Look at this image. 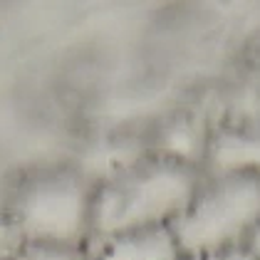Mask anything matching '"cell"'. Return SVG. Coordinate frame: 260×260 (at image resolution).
Wrapping results in <instances>:
<instances>
[{"label": "cell", "mask_w": 260, "mask_h": 260, "mask_svg": "<svg viewBox=\"0 0 260 260\" xmlns=\"http://www.w3.org/2000/svg\"><path fill=\"white\" fill-rule=\"evenodd\" d=\"M193 196L196 179L176 161L132 169L117 176L92 203V225L107 238L156 228L166 218H179Z\"/></svg>", "instance_id": "6da1fadb"}, {"label": "cell", "mask_w": 260, "mask_h": 260, "mask_svg": "<svg viewBox=\"0 0 260 260\" xmlns=\"http://www.w3.org/2000/svg\"><path fill=\"white\" fill-rule=\"evenodd\" d=\"M260 223V179L233 174L218 179L206 193L193 196L188 208L174 220L179 250L191 255L225 250L233 240Z\"/></svg>", "instance_id": "7a4b0ae2"}, {"label": "cell", "mask_w": 260, "mask_h": 260, "mask_svg": "<svg viewBox=\"0 0 260 260\" xmlns=\"http://www.w3.org/2000/svg\"><path fill=\"white\" fill-rule=\"evenodd\" d=\"M92 220V201L77 176L35 181L18 201V231L35 245H67Z\"/></svg>", "instance_id": "3957f363"}, {"label": "cell", "mask_w": 260, "mask_h": 260, "mask_svg": "<svg viewBox=\"0 0 260 260\" xmlns=\"http://www.w3.org/2000/svg\"><path fill=\"white\" fill-rule=\"evenodd\" d=\"M208 164L220 176L260 171V126L218 134L208 149Z\"/></svg>", "instance_id": "277c9868"}, {"label": "cell", "mask_w": 260, "mask_h": 260, "mask_svg": "<svg viewBox=\"0 0 260 260\" xmlns=\"http://www.w3.org/2000/svg\"><path fill=\"white\" fill-rule=\"evenodd\" d=\"M102 260H179V243L169 228H146L109 238Z\"/></svg>", "instance_id": "5b68a950"}, {"label": "cell", "mask_w": 260, "mask_h": 260, "mask_svg": "<svg viewBox=\"0 0 260 260\" xmlns=\"http://www.w3.org/2000/svg\"><path fill=\"white\" fill-rule=\"evenodd\" d=\"M137 159V146L134 144H121V141H104L92 146L84 159L82 166L87 171H94V174H107V176H121L126 166H132Z\"/></svg>", "instance_id": "8992f818"}, {"label": "cell", "mask_w": 260, "mask_h": 260, "mask_svg": "<svg viewBox=\"0 0 260 260\" xmlns=\"http://www.w3.org/2000/svg\"><path fill=\"white\" fill-rule=\"evenodd\" d=\"M161 149L176 159H196L203 151V137L191 121H174L161 134Z\"/></svg>", "instance_id": "52a82bcc"}, {"label": "cell", "mask_w": 260, "mask_h": 260, "mask_svg": "<svg viewBox=\"0 0 260 260\" xmlns=\"http://www.w3.org/2000/svg\"><path fill=\"white\" fill-rule=\"evenodd\" d=\"M15 260H80L70 250H62L60 245H30L22 253H18Z\"/></svg>", "instance_id": "ba28073f"}, {"label": "cell", "mask_w": 260, "mask_h": 260, "mask_svg": "<svg viewBox=\"0 0 260 260\" xmlns=\"http://www.w3.org/2000/svg\"><path fill=\"white\" fill-rule=\"evenodd\" d=\"M188 260H258L253 253L245 250H218V253H203V255H191Z\"/></svg>", "instance_id": "9c48e42d"}, {"label": "cell", "mask_w": 260, "mask_h": 260, "mask_svg": "<svg viewBox=\"0 0 260 260\" xmlns=\"http://www.w3.org/2000/svg\"><path fill=\"white\" fill-rule=\"evenodd\" d=\"M250 253L260 260V223L250 231Z\"/></svg>", "instance_id": "30bf717a"}]
</instances>
